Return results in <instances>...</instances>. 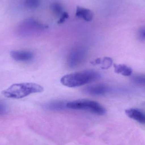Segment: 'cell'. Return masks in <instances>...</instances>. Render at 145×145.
<instances>
[{"mask_svg": "<svg viewBox=\"0 0 145 145\" xmlns=\"http://www.w3.org/2000/svg\"><path fill=\"white\" fill-rule=\"evenodd\" d=\"M7 106L5 104L0 101V115H3L7 112Z\"/></svg>", "mask_w": 145, "mask_h": 145, "instance_id": "18", "label": "cell"}, {"mask_svg": "<svg viewBox=\"0 0 145 145\" xmlns=\"http://www.w3.org/2000/svg\"><path fill=\"white\" fill-rule=\"evenodd\" d=\"M67 108L72 110L88 111L94 114L103 116L106 113L105 108L94 101L81 99L70 101L66 104Z\"/></svg>", "mask_w": 145, "mask_h": 145, "instance_id": "3", "label": "cell"}, {"mask_svg": "<svg viewBox=\"0 0 145 145\" xmlns=\"http://www.w3.org/2000/svg\"><path fill=\"white\" fill-rule=\"evenodd\" d=\"M126 115L135 121L142 124H144L145 116L144 113L139 109L136 108H129L125 110Z\"/></svg>", "mask_w": 145, "mask_h": 145, "instance_id": "8", "label": "cell"}, {"mask_svg": "<svg viewBox=\"0 0 145 145\" xmlns=\"http://www.w3.org/2000/svg\"><path fill=\"white\" fill-rule=\"evenodd\" d=\"M40 0H25L24 6L28 9H34L40 6Z\"/></svg>", "mask_w": 145, "mask_h": 145, "instance_id": "14", "label": "cell"}, {"mask_svg": "<svg viewBox=\"0 0 145 145\" xmlns=\"http://www.w3.org/2000/svg\"><path fill=\"white\" fill-rule=\"evenodd\" d=\"M99 72L94 70H87L74 72L63 76L60 82L69 88H76L97 81L101 78Z\"/></svg>", "mask_w": 145, "mask_h": 145, "instance_id": "1", "label": "cell"}, {"mask_svg": "<svg viewBox=\"0 0 145 145\" xmlns=\"http://www.w3.org/2000/svg\"><path fill=\"white\" fill-rule=\"evenodd\" d=\"M10 56L15 61L20 62H30L34 58L33 53L24 50L12 51L10 52Z\"/></svg>", "mask_w": 145, "mask_h": 145, "instance_id": "7", "label": "cell"}, {"mask_svg": "<svg viewBox=\"0 0 145 145\" xmlns=\"http://www.w3.org/2000/svg\"><path fill=\"white\" fill-rule=\"evenodd\" d=\"M113 60L111 58L105 57L103 59L98 58L94 60V65H100L103 69H107L112 65Z\"/></svg>", "mask_w": 145, "mask_h": 145, "instance_id": "12", "label": "cell"}, {"mask_svg": "<svg viewBox=\"0 0 145 145\" xmlns=\"http://www.w3.org/2000/svg\"><path fill=\"white\" fill-rule=\"evenodd\" d=\"M87 56V51L83 47L74 49L70 53L67 60L68 67L71 69L77 68L83 63Z\"/></svg>", "mask_w": 145, "mask_h": 145, "instance_id": "5", "label": "cell"}, {"mask_svg": "<svg viewBox=\"0 0 145 145\" xmlns=\"http://www.w3.org/2000/svg\"><path fill=\"white\" fill-rule=\"evenodd\" d=\"M110 90L109 87L105 84H97L86 87L83 89V92L89 95L99 96L107 93Z\"/></svg>", "mask_w": 145, "mask_h": 145, "instance_id": "6", "label": "cell"}, {"mask_svg": "<svg viewBox=\"0 0 145 145\" xmlns=\"http://www.w3.org/2000/svg\"><path fill=\"white\" fill-rule=\"evenodd\" d=\"M138 37L139 39L142 41H144L145 40V29L144 27H141L139 29L138 31Z\"/></svg>", "mask_w": 145, "mask_h": 145, "instance_id": "16", "label": "cell"}, {"mask_svg": "<svg viewBox=\"0 0 145 145\" xmlns=\"http://www.w3.org/2000/svg\"><path fill=\"white\" fill-rule=\"evenodd\" d=\"M114 67L115 72L116 73L121 74L123 76H131L133 73V69L132 68L125 65L115 64Z\"/></svg>", "mask_w": 145, "mask_h": 145, "instance_id": "11", "label": "cell"}, {"mask_svg": "<svg viewBox=\"0 0 145 145\" xmlns=\"http://www.w3.org/2000/svg\"><path fill=\"white\" fill-rule=\"evenodd\" d=\"M132 81L135 84L138 85L144 86L145 84V78L144 75L138 74L133 76L131 78Z\"/></svg>", "mask_w": 145, "mask_h": 145, "instance_id": "15", "label": "cell"}, {"mask_svg": "<svg viewBox=\"0 0 145 145\" xmlns=\"http://www.w3.org/2000/svg\"><path fill=\"white\" fill-rule=\"evenodd\" d=\"M51 9L54 14L57 17H60L64 12L62 5L58 2L52 3Z\"/></svg>", "mask_w": 145, "mask_h": 145, "instance_id": "13", "label": "cell"}, {"mask_svg": "<svg viewBox=\"0 0 145 145\" xmlns=\"http://www.w3.org/2000/svg\"><path fill=\"white\" fill-rule=\"evenodd\" d=\"M66 104L63 101L55 100L47 103L44 107L47 110L54 111H60L64 110L67 108Z\"/></svg>", "mask_w": 145, "mask_h": 145, "instance_id": "10", "label": "cell"}, {"mask_svg": "<svg viewBox=\"0 0 145 145\" xmlns=\"http://www.w3.org/2000/svg\"><path fill=\"white\" fill-rule=\"evenodd\" d=\"M43 90L41 85L34 83L14 84L3 90L2 94L8 98L20 99L35 93H41Z\"/></svg>", "mask_w": 145, "mask_h": 145, "instance_id": "2", "label": "cell"}, {"mask_svg": "<svg viewBox=\"0 0 145 145\" xmlns=\"http://www.w3.org/2000/svg\"><path fill=\"white\" fill-rule=\"evenodd\" d=\"M69 15L68 13L66 12H64L60 17L59 20L58 21V23L59 24H62L65 22L66 19L69 18Z\"/></svg>", "mask_w": 145, "mask_h": 145, "instance_id": "17", "label": "cell"}, {"mask_svg": "<svg viewBox=\"0 0 145 145\" xmlns=\"http://www.w3.org/2000/svg\"><path fill=\"white\" fill-rule=\"evenodd\" d=\"M47 26L33 18H27L23 20L18 26L17 34L23 37H29L41 33Z\"/></svg>", "mask_w": 145, "mask_h": 145, "instance_id": "4", "label": "cell"}, {"mask_svg": "<svg viewBox=\"0 0 145 145\" xmlns=\"http://www.w3.org/2000/svg\"><path fill=\"white\" fill-rule=\"evenodd\" d=\"M75 16L86 21H90L93 18V13L90 9L82 7H77L75 12Z\"/></svg>", "mask_w": 145, "mask_h": 145, "instance_id": "9", "label": "cell"}]
</instances>
